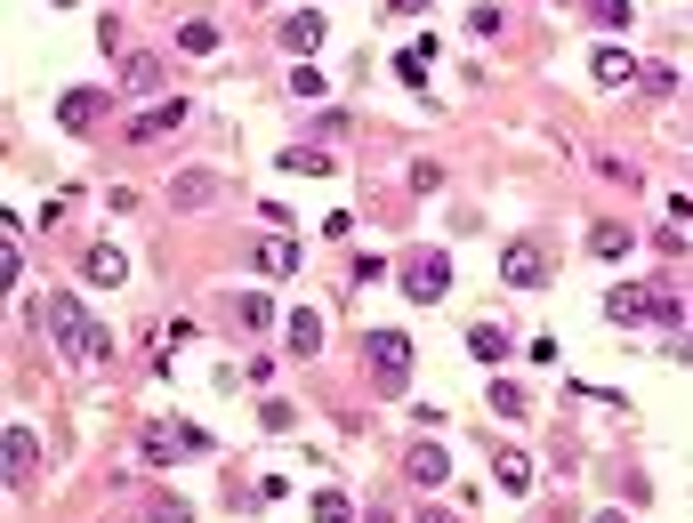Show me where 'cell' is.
Returning a JSON list of instances; mask_svg holds the SVG:
<instances>
[{
	"label": "cell",
	"mask_w": 693,
	"mask_h": 523,
	"mask_svg": "<svg viewBox=\"0 0 693 523\" xmlns=\"http://www.w3.org/2000/svg\"><path fill=\"white\" fill-rule=\"evenodd\" d=\"M40 323L57 330V346L73 354V363H106L113 354V339H106V323H97V314H81L65 290H57V299H40Z\"/></svg>",
	"instance_id": "cell-1"
},
{
	"label": "cell",
	"mask_w": 693,
	"mask_h": 523,
	"mask_svg": "<svg viewBox=\"0 0 693 523\" xmlns=\"http://www.w3.org/2000/svg\"><path fill=\"white\" fill-rule=\"evenodd\" d=\"M443 290H452V258H443V250H412V258H403V299L436 306Z\"/></svg>",
	"instance_id": "cell-2"
},
{
	"label": "cell",
	"mask_w": 693,
	"mask_h": 523,
	"mask_svg": "<svg viewBox=\"0 0 693 523\" xmlns=\"http://www.w3.org/2000/svg\"><path fill=\"white\" fill-rule=\"evenodd\" d=\"M372 370H379V387L396 394L412 379V339H403V330H372Z\"/></svg>",
	"instance_id": "cell-3"
},
{
	"label": "cell",
	"mask_w": 693,
	"mask_h": 523,
	"mask_svg": "<svg viewBox=\"0 0 693 523\" xmlns=\"http://www.w3.org/2000/svg\"><path fill=\"white\" fill-rule=\"evenodd\" d=\"M170 451H210V435H202V427H178V418H154V427H146V459H154V467H170Z\"/></svg>",
	"instance_id": "cell-4"
},
{
	"label": "cell",
	"mask_w": 693,
	"mask_h": 523,
	"mask_svg": "<svg viewBox=\"0 0 693 523\" xmlns=\"http://www.w3.org/2000/svg\"><path fill=\"white\" fill-rule=\"evenodd\" d=\"M500 275L516 282V290H540L548 282V258H540V242H508V258H500Z\"/></svg>",
	"instance_id": "cell-5"
},
{
	"label": "cell",
	"mask_w": 693,
	"mask_h": 523,
	"mask_svg": "<svg viewBox=\"0 0 693 523\" xmlns=\"http://www.w3.org/2000/svg\"><path fill=\"white\" fill-rule=\"evenodd\" d=\"M323 33H331V16H323V9H291V16H282V49H291V57H307Z\"/></svg>",
	"instance_id": "cell-6"
},
{
	"label": "cell",
	"mask_w": 693,
	"mask_h": 523,
	"mask_svg": "<svg viewBox=\"0 0 693 523\" xmlns=\"http://www.w3.org/2000/svg\"><path fill=\"white\" fill-rule=\"evenodd\" d=\"M33 459H40V451H33V435H25V427H9V435H0V475H9V491L33 475Z\"/></svg>",
	"instance_id": "cell-7"
},
{
	"label": "cell",
	"mask_w": 693,
	"mask_h": 523,
	"mask_svg": "<svg viewBox=\"0 0 693 523\" xmlns=\"http://www.w3.org/2000/svg\"><path fill=\"white\" fill-rule=\"evenodd\" d=\"M57 121H65V130H97V121H106V97L97 89H65L57 97Z\"/></svg>",
	"instance_id": "cell-8"
},
{
	"label": "cell",
	"mask_w": 693,
	"mask_h": 523,
	"mask_svg": "<svg viewBox=\"0 0 693 523\" xmlns=\"http://www.w3.org/2000/svg\"><path fill=\"white\" fill-rule=\"evenodd\" d=\"M282 170H291V178H331L339 154H331V145H282Z\"/></svg>",
	"instance_id": "cell-9"
},
{
	"label": "cell",
	"mask_w": 693,
	"mask_h": 523,
	"mask_svg": "<svg viewBox=\"0 0 693 523\" xmlns=\"http://www.w3.org/2000/svg\"><path fill=\"white\" fill-rule=\"evenodd\" d=\"M178 121H186V97H161L154 113H137V121H130V137H137V145H146V137H170Z\"/></svg>",
	"instance_id": "cell-10"
},
{
	"label": "cell",
	"mask_w": 693,
	"mask_h": 523,
	"mask_svg": "<svg viewBox=\"0 0 693 523\" xmlns=\"http://www.w3.org/2000/svg\"><path fill=\"white\" fill-rule=\"evenodd\" d=\"M412 484H420V491L452 484V451H443V443H420V451H412Z\"/></svg>",
	"instance_id": "cell-11"
},
{
	"label": "cell",
	"mask_w": 693,
	"mask_h": 523,
	"mask_svg": "<svg viewBox=\"0 0 693 523\" xmlns=\"http://www.w3.org/2000/svg\"><path fill=\"white\" fill-rule=\"evenodd\" d=\"M588 73H597V89H629V81H637L645 65H629L621 49H597V57H588Z\"/></svg>",
	"instance_id": "cell-12"
},
{
	"label": "cell",
	"mask_w": 693,
	"mask_h": 523,
	"mask_svg": "<svg viewBox=\"0 0 693 523\" xmlns=\"http://www.w3.org/2000/svg\"><path fill=\"white\" fill-rule=\"evenodd\" d=\"M282 339H291V354H323V314H315V306H299L291 323H282Z\"/></svg>",
	"instance_id": "cell-13"
},
{
	"label": "cell",
	"mask_w": 693,
	"mask_h": 523,
	"mask_svg": "<svg viewBox=\"0 0 693 523\" xmlns=\"http://www.w3.org/2000/svg\"><path fill=\"white\" fill-rule=\"evenodd\" d=\"M121 89H137V97H154V89H161V57H154V49H137V57H130V65H121Z\"/></svg>",
	"instance_id": "cell-14"
},
{
	"label": "cell",
	"mask_w": 693,
	"mask_h": 523,
	"mask_svg": "<svg viewBox=\"0 0 693 523\" xmlns=\"http://www.w3.org/2000/svg\"><path fill=\"white\" fill-rule=\"evenodd\" d=\"M258 275H291V266H299V250H291V234H267V242H258Z\"/></svg>",
	"instance_id": "cell-15"
},
{
	"label": "cell",
	"mask_w": 693,
	"mask_h": 523,
	"mask_svg": "<svg viewBox=\"0 0 693 523\" xmlns=\"http://www.w3.org/2000/svg\"><path fill=\"white\" fill-rule=\"evenodd\" d=\"M467 354H476V363H508V330L500 323H476V330H467Z\"/></svg>",
	"instance_id": "cell-16"
},
{
	"label": "cell",
	"mask_w": 693,
	"mask_h": 523,
	"mask_svg": "<svg viewBox=\"0 0 693 523\" xmlns=\"http://www.w3.org/2000/svg\"><path fill=\"white\" fill-rule=\"evenodd\" d=\"M178 49L186 57H218V25L210 16H186V25H178Z\"/></svg>",
	"instance_id": "cell-17"
},
{
	"label": "cell",
	"mask_w": 693,
	"mask_h": 523,
	"mask_svg": "<svg viewBox=\"0 0 693 523\" xmlns=\"http://www.w3.org/2000/svg\"><path fill=\"white\" fill-rule=\"evenodd\" d=\"M218 306H227L242 330H275V306H267V299H251V290H242V299H218Z\"/></svg>",
	"instance_id": "cell-18"
},
{
	"label": "cell",
	"mask_w": 693,
	"mask_h": 523,
	"mask_svg": "<svg viewBox=\"0 0 693 523\" xmlns=\"http://www.w3.org/2000/svg\"><path fill=\"white\" fill-rule=\"evenodd\" d=\"M500 491H533V459H524V451H500Z\"/></svg>",
	"instance_id": "cell-19"
},
{
	"label": "cell",
	"mask_w": 693,
	"mask_h": 523,
	"mask_svg": "<svg viewBox=\"0 0 693 523\" xmlns=\"http://www.w3.org/2000/svg\"><path fill=\"white\" fill-rule=\"evenodd\" d=\"M588 250H597V258H629V226H613V218L588 226Z\"/></svg>",
	"instance_id": "cell-20"
},
{
	"label": "cell",
	"mask_w": 693,
	"mask_h": 523,
	"mask_svg": "<svg viewBox=\"0 0 693 523\" xmlns=\"http://www.w3.org/2000/svg\"><path fill=\"white\" fill-rule=\"evenodd\" d=\"M121 275H130V258H121L113 242H97L89 250V282H121Z\"/></svg>",
	"instance_id": "cell-21"
},
{
	"label": "cell",
	"mask_w": 693,
	"mask_h": 523,
	"mask_svg": "<svg viewBox=\"0 0 693 523\" xmlns=\"http://www.w3.org/2000/svg\"><path fill=\"white\" fill-rule=\"evenodd\" d=\"M484 394H493V411H500V418H524V403H533V394H524L516 379H493Z\"/></svg>",
	"instance_id": "cell-22"
},
{
	"label": "cell",
	"mask_w": 693,
	"mask_h": 523,
	"mask_svg": "<svg viewBox=\"0 0 693 523\" xmlns=\"http://www.w3.org/2000/svg\"><path fill=\"white\" fill-rule=\"evenodd\" d=\"M427 57H436V40H420L412 57H396V81H403V89H420V81H427Z\"/></svg>",
	"instance_id": "cell-23"
},
{
	"label": "cell",
	"mask_w": 693,
	"mask_h": 523,
	"mask_svg": "<svg viewBox=\"0 0 693 523\" xmlns=\"http://www.w3.org/2000/svg\"><path fill=\"white\" fill-rule=\"evenodd\" d=\"M170 194H178V202H186V209H202V202H210V170H186V178H178V185H170Z\"/></svg>",
	"instance_id": "cell-24"
},
{
	"label": "cell",
	"mask_w": 693,
	"mask_h": 523,
	"mask_svg": "<svg viewBox=\"0 0 693 523\" xmlns=\"http://www.w3.org/2000/svg\"><path fill=\"white\" fill-rule=\"evenodd\" d=\"M315 523H355V508H346V491H315Z\"/></svg>",
	"instance_id": "cell-25"
},
{
	"label": "cell",
	"mask_w": 693,
	"mask_h": 523,
	"mask_svg": "<svg viewBox=\"0 0 693 523\" xmlns=\"http://www.w3.org/2000/svg\"><path fill=\"white\" fill-rule=\"evenodd\" d=\"M588 9H597V25H605V33H621L629 16H637V9H629V0H588Z\"/></svg>",
	"instance_id": "cell-26"
},
{
	"label": "cell",
	"mask_w": 693,
	"mask_h": 523,
	"mask_svg": "<svg viewBox=\"0 0 693 523\" xmlns=\"http://www.w3.org/2000/svg\"><path fill=\"white\" fill-rule=\"evenodd\" d=\"M154 523H186V499H170V491H154V508H146Z\"/></svg>",
	"instance_id": "cell-27"
},
{
	"label": "cell",
	"mask_w": 693,
	"mask_h": 523,
	"mask_svg": "<svg viewBox=\"0 0 693 523\" xmlns=\"http://www.w3.org/2000/svg\"><path fill=\"white\" fill-rule=\"evenodd\" d=\"M291 97H307V105H315V97H323V73H315V65H299V73H291Z\"/></svg>",
	"instance_id": "cell-28"
},
{
	"label": "cell",
	"mask_w": 693,
	"mask_h": 523,
	"mask_svg": "<svg viewBox=\"0 0 693 523\" xmlns=\"http://www.w3.org/2000/svg\"><path fill=\"white\" fill-rule=\"evenodd\" d=\"M597 523H629V515H597Z\"/></svg>",
	"instance_id": "cell-29"
},
{
	"label": "cell",
	"mask_w": 693,
	"mask_h": 523,
	"mask_svg": "<svg viewBox=\"0 0 693 523\" xmlns=\"http://www.w3.org/2000/svg\"><path fill=\"white\" fill-rule=\"evenodd\" d=\"M251 9H275V0H251Z\"/></svg>",
	"instance_id": "cell-30"
}]
</instances>
